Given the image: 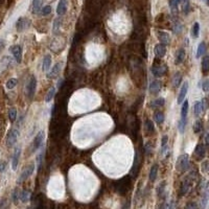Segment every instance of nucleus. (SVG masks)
Returning <instances> with one entry per match:
<instances>
[{"instance_id":"f257e3e1","label":"nucleus","mask_w":209,"mask_h":209,"mask_svg":"<svg viewBox=\"0 0 209 209\" xmlns=\"http://www.w3.org/2000/svg\"><path fill=\"white\" fill-rule=\"evenodd\" d=\"M176 168L180 171H185L189 168V157L186 154H183L177 160Z\"/></svg>"},{"instance_id":"f03ea898","label":"nucleus","mask_w":209,"mask_h":209,"mask_svg":"<svg viewBox=\"0 0 209 209\" xmlns=\"http://www.w3.org/2000/svg\"><path fill=\"white\" fill-rule=\"evenodd\" d=\"M166 72H167L166 65L161 64V63H160V64H155L153 67H152V73H153L155 76H157V78L165 75Z\"/></svg>"},{"instance_id":"7ed1b4c3","label":"nucleus","mask_w":209,"mask_h":209,"mask_svg":"<svg viewBox=\"0 0 209 209\" xmlns=\"http://www.w3.org/2000/svg\"><path fill=\"white\" fill-rule=\"evenodd\" d=\"M19 135H20V133L17 129H12V130L8 132L7 137V147H13V145L17 142V140H18Z\"/></svg>"},{"instance_id":"20e7f679","label":"nucleus","mask_w":209,"mask_h":209,"mask_svg":"<svg viewBox=\"0 0 209 209\" xmlns=\"http://www.w3.org/2000/svg\"><path fill=\"white\" fill-rule=\"evenodd\" d=\"M30 25V20L27 18H24V17H20V18L17 20L16 22V30L18 31H23L25 30H27Z\"/></svg>"},{"instance_id":"39448f33","label":"nucleus","mask_w":209,"mask_h":209,"mask_svg":"<svg viewBox=\"0 0 209 209\" xmlns=\"http://www.w3.org/2000/svg\"><path fill=\"white\" fill-rule=\"evenodd\" d=\"M27 95L30 98H33L34 95H35V92H36V89H37V79L35 76H30V81H28V84H27Z\"/></svg>"},{"instance_id":"423d86ee","label":"nucleus","mask_w":209,"mask_h":209,"mask_svg":"<svg viewBox=\"0 0 209 209\" xmlns=\"http://www.w3.org/2000/svg\"><path fill=\"white\" fill-rule=\"evenodd\" d=\"M34 170H35V165L34 164H30V165H28L27 167H25L23 171H22V174L20 175V178L18 179V183H22L26 179L30 178L31 175H33Z\"/></svg>"},{"instance_id":"0eeeda50","label":"nucleus","mask_w":209,"mask_h":209,"mask_svg":"<svg viewBox=\"0 0 209 209\" xmlns=\"http://www.w3.org/2000/svg\"><path fill=\"white\" fill-rule=\"evenodd\" d=\"M44 136H45L44 131H40L39 133L36 135L35 139H34V143H33L34 151H37L43 144V141H44Z\"/></svg>"},{"instance_id":"6e6552de","label":"nucleus","mask_w":209,"mask_h":209,"mask_svg":"<svg viewBox=\"0 0 209 209\" xmlns=\"http://www.w3.org/2000/svg\"><path fill=\"white\" fill-rule=\"evenodd\" d=\"M11 52L13 53L14 58H15L17 63H21L22 61V48L19 45H14L10 48Z\"/></svg>"},{"instance_id":"1a4fd4ad","label":"nucleus","mask_w":209,"mask_h":209,"mask_svg":"<svg viewBox=\"0 0 209 209\" xmlns=\"http://www.w3.org/2000/svg\"><path fill=\"white\" fill-rule=\"evenodd\" d=\"M20 155H21V148H16L15 151H14V155H13V159H12V167L14 170H17V166L19 164V159H20Z\"/></svg>"},{"instance_id":"9d476101","label":"nucleus","mask_w":209,"mask_h":209,"mask_svg":"<svg viewBox=\"0 0 209 209\" xmlns=\"http://www.w3.org/2000/svg\"><path fill=\"white\" fill-rule=\"evenodd\" d=\"M61 67H62L61 63H57V64L52 67V69L47 73V78L48 79H56L57 76L59 75V73L61 72Z\"/></svg>"},{"instance_id":"9b49d317","label":"nucleus","mask_w":209,"mask_h":209,"mask_svg":"<svg viewBox=\"0 0 209 209\" xmlns=\"http://www.w3.org/2000/svg\"><path fill=\"white\" fill-rule=\"evenodd\" d=\"M187 91H188V83L185 82V83H183V85L181 87V90H180V93L178 95V99H177V101H178V104H182V102H184V98L186 96Z\"/></svg>"},{"instance_id":"f8f14e48","label":"nucleus","mask_w":209,"mask_h":209,"mask_svg":"<svg viewBox=\"0 0 209 209\" xmlns=\"http://www.w3.org/2000/svg\"><path fill=\"white\" fill-rule=\"evenodd\" d=\"M158 39L160 41V44H163V45H165V46L170 44V35H168L167 33H165V31H159Z\"/></svg>"},{"instance_id":"ddd939ff","label":"nucleus","mask_w":209,"mask_h":209,"mask_svg":"<svg viewBox=\"0 0 209 209\" xmlns=\"http://www.w3.org/2000/svg\"><path fill=\"white\" fill-rule=\"evenodd\" d=\"M205 154H206V150H205V147L203 144H198L196 150H194V156L197 157V159L201 160L205 157Z\"/></svg>"},{"instance_id":"4468645a","label":"nucleus","mask_w":209,"mask_h":209,"mask_svg":"<svg viewBox=\"0 0 209 209\" xmlns=\"http://www.w3.org/2000/svg\"><path fill=\"white\" fill-rule=\"evenodd\" d=\"M66 12H67V0H60L57 7V14L59 16H63Z\"/></svg>"},{"instance_id":"2eb2a0df","label":"nucleus","mask_w":209,"mask_h":209,"mask_svg":"<svg viewBox=\"0 0 209 209\" xmlns=\"http://www.w3.org/2000/svg\"><path fill=\"white\" fill-rule=\"evenodd\" d=\"M165 53H166V47H165V45L163 44H158L155 46V54L157 58L159 59H162L163 57L165 56Z\"/></svg>"},{"instance_id":"dca6fc26","label":"nucleus","mask_w":209,"mask_h":209,"mask_svg":"<svg viewBox=\"0 0 209 209\" xmlns=\"http://www.w3.org/2000/svg\"><path fill=\"white\" fill-rule=\"evenodd\" d=\"M160 90H161V82L160 81H154V82L151 83V86H150L151 93L158 94Z\"/></svg>"},{"instance_id":"f3484780","label":"nucleus","mask_w":209,"mask_h":209,"mask_svg":"<svg viewBox=\"0 0 209 209\" xmlns=\"http://www.w3.org/2000/svg\"><path fill=\"white\" fill-rule=\"evenodd\" d=\"M184 59H185V50L183 49V48H181V49H179L178 51H177L175 64L176 65L181 64V63H183V61H184Z\"/></svg>"},{"instance_id":"a211bd4d","label":"nucleus","mask_w":209,"mask_h":209,"mask_svg":"<svg viewBox=\"0 0 209 209\" xmlns=\"http://www.w3.org/2000/svg\"><path fill=\"white\" fill-rule=\"evenodd\" d=\"M189 187H190L189 180H184L181 184V188H180V194L181 196H185L188 193V190H189Z\"/></svg>"},{"instance_id":"6ab92c4d","label":"nucleus","mask_w":209,"mask_h":209,"mask_svg":"<svg viewBox=\"0 0 209 209\" xmlns=\"http://www.w3.org/2000/svg\"><path fill=\"white\" fill-rule=\"evenodd\" d=\"M42 4L43 0H33V4H31V8H33V13L37 14L42 10Z\"/></svg>"},{"instance_id":"aec40b11","label":"nucleus","mask_w":209,"mask_h":209,"mask_svg":"<svg viewBox=\"0 0 209 209\" xmlns=\"http://www.w3.org/2000/svg\"><path fill=\"white\" fill-rule=\"evenodd\" d=\"M203 110H204V106H203V102H197L196 104H194V106H193V114L197 117L200 116L202 114Z\"/></svg>"},{"instance_id":"412c9836","label":"nucleus","mask_w":209,"mask_h":209,"mask_svg":"<svg viewBox=\"0 0 209 209\" xmlns=\"http://www.w3.org/2000/svg\"><path fill=\"white\" fill-rule=\"evenodd\" d=\"M50 64H51V57H50V54H46V56L44 57V59H43L42 70L47 71L48 69H49Z\"/></svg>"},{"instance_id":"4be33fe9","label":"nucleus","mask_w":209,"mask_h":209,"mask_svg":"<svg viewBox=\"0 0 209 209\" xmlns=\"http://www.w3.org/2000/svg\"><path fill=\"white\" fill-rule=\"evenodd\" d=\"M202 71L204 74L209 73V57L205 56L202 59Z\"/></svg>"},{"instance_id":"5701e85b","label":"nucleus","mask_w":209,"mask_h":209,"mask_svg":"<svg viewBox=\"0 0 209 209\" xmlns=\"http://www.w3.org/2000/svg\"><path fill=\"white\" fill-rule=\"evenodd\" d=\"M188 107H189V104H188V101L183 102L182 108H181V119H186L187 118V113H188Z\"/></svg>"},{"instance_id":"b1692460","label":"nucleus","mask_w":209,"mask_h":209,"mask_svg":"<svg viewBox=\"0 0 209 209\" xmlns=\"http://www.w3.org/2000/svg\"><path fill=\"white\" fill-rule=\"evenodd\" d=\"M157 174H158V165L154 164L151 168L150 175H148V178H150V181L154 182L157 178Z\"/></svg>"},{"instance_id":"393cba45","label":"nucleus","mask_w":209,"mask_h":209,"mask_svg":"<svg viewBox=\"0 0 209 209\" xmlns=\"http://www.w3.org/2000/svg\"><path fill=\"white\" fill-rule=\"evenodd\" d=\"M208 198H209V182L207 183V186L205 187V190H204V193H203V198H202V207L203 208H205V206L207 205Z\"/></svg>"},{"instance_id":"a878e982","label":"nucleus","mask_w":209,"mask_h":209,"mask_svg":"<svg viewBox=\"0 0 209 209\" xmlns=\"http://www.w3.org/2000/svg\"><path fill=\"white\" fill-rule=\"evenodd\" d=\"M206 51V44L204 42H201L198 46V50H197V58H201L203 54L205 53Z\"/></svg>"},{"instance_id":"bb28decb","label":"nucleus","mask_w":209,"mask_h":209,"mask_svg":"<svg viewBox=\"0 0 209 209\" xmlns=\"http://www.w3.org/2000/svg\"><path fill=\"white\" fill-rule=\"evenodd\" d=\"M30 198V190H23L22 193H20V201L26 203Z\"/></svg>"},{"instance_id":"cd10ccee","label":"nucleus","mask_w":209,"mask_h":209,"mask_svg":"<svg viewBox=\"0 0 209 209\" xmlns=\"http://www.w3.org/2000/svg\"><path fill=\"white\" fill-rule=\"evenodd\" d=\"M164 102H165V99H164V98H162V97H160V98L156 99V101H154L153 102H152V104H151V107L153 108V109L162 107V106H164Z\"/></svg>"},{"instance_id":"c85d7f7f","label":"nucleus","mask_w":209,"mask_h":209,"mask_svg":"<svg viewBox=\"0 0 209 209\" xmlns=\"http://www.w3.org/2000/svg\"><path fill=\"white\" fill-rule=\"evenodd\" d=\"M154 119L158 125H161L163 121H164V114H163L161 111L160 112L155 113V116H154Z\"/></svg>"},{"instance_id":"c756f323","label":"nucleus","mask_w":209,"mask_h":209,"mask_svg":"<svg viewBox=\"0 0 209 209\" xmlns=\"http://www.w3.org/2000/svg\"><path fill=\"white\" fill-rule=\"evenodd\" d=\"M54 93H56V88L50 87V89L48 90L46 96H45V102H50L51 99H52V97L54 96Z\"/></svg>"},{"instance_id":"7c9ffc66","label":"nucleus","mask_w":209,"mask_h":209,"mask_svg":"<svg viewBox=\"0 0 209 209\" xmlns=\"http://www.w3.org/2000/svg\"><path fill=\"white\" fill-rule=\"evenodd\" d=\"M191 34H193V38H198V37H199V35H200V24L198 23V22H196V23L193 24Z\"/></svg>"},{"instance_id":"2f4dec72","label":"nucleus","mask_w":209,"mask_h":209,"mask_svg":"<svg viewBox=\"0 0 209 209\" xmlns=\"http://www.w3.org/2000/svg\"><path fill=\"white\" fill-rule=\"evenodd\" d=\"M16 117H17V110L15 108H11L10 110H8V118L12 122H14L16 120Z\"/></svg>"},{"instance_id":"473e14b6","label":"nucleus","mask_w":209,"mask_h":209,"mask_svg":"<svg viewBox=\"0 0 209 209\" xmlns=\"http://www.w3.org/2000/svg\"><path fill=\"white\" fill-rule=\"evenodd\" d=\"M17 83H18V81H17V79H10L7 82V84H5V86H7V89H14V88L17 86Z\"/></svg>"},{"instance_id":"72a5a7b5","label":"nucleus","mask_w":209,"mask_h":209,"mask_svg":"<svg viewBox=\"0 0 209 209\" xmlns=\"http://www.w3.org/2000/svg\"><path fill=\"white\" fill-rule=\"evenodd\" d=\"M145 129H147L148 133H153V132H154L155 128H154V124H153V121H152V120L148 119L147 121H145Z\"/></svg>"},{"instance_id":"f704fd0d","label":"nucleus","mask_w":209,"mask_h":209,"mask_svg":"<svg viewBox=\"0 0 209 209\" xmlns=\"http://www.w3.org/2000/svg\"><path fill=\"white\" fill-rule=\"evenodd\" d=\"M164 190H165V182L163 181L159 184L158 189H157V193H158L159 197H163L164 196Z\"/></svg>"},{"instance_id":"c9c22d12","label":"nucleus","mask_w":209,"mask_h":209,"mask_svg":"<svg viewBox=\"0 0 209 209\" xmlns=\"http://www.w3.org/2000/svg\"><path fill=\"white\" fill-rule=\"evenodd\" d=\"M202 127H203V125H202V122L200 121V120H197L196 122H194V125H193V132L194 133H200L201 132V130H202Z\"/></svg>"},{"instance_id":"e433bc0d","label":"nucleus","mask_w":209,"mask_h":209,"mask_svg":"<svg viewBox=\"0 0 209 209\" xmlns=\"http://www.w3.org/2000/svg\"><path fill=\"white\" fill-rule=\"evenodd\" d=\"M181 80H182V75L181 73H176L175 74V78H174V86L175 87H178L180 85V83H181Z\"/></svg>"},{"instance_id":"4c0bfd02","label":"nucleus","mask_w":209,"mask_h":209,"mask_svg":"<svg viewBox=\"0 0 209 209\" xmlns=\"http://www.w3.org/2000/svg\"><path fill=\"white\" fill-rule=\"evenodd\" d=\"M51 13V7L50 5H46L41 10V15L42 16H47Z\"/></svg>"},{"instance_id":"58836bf2","label":"nucleus","mask_w":209,"mask_h":209,"mask_svg":"<svg viewBox=\"0 0 209 209\" xmlns=\"http://www.w3.org/2000/svg\"><path fill=\"white\" fill-rule=\"evenodd\" d=\"M185 127H186V119H180L178 128H179V131L181 132V133H184Z\"/></svg>"},{"instance_id":"ea45409f","label":"nucleus","mask_w":209,"mask_h":209,"mask_svg":"<svg viewBox=\"0 0 209 209\" xmlns=\"http://www.w3.org/2000/svg\"><path fill=\"white\" fill-rule=\"evenodd\" d=\"M202 89L204 92H209V79H206L202 83Z\"/></svg>"},{"instance_id":"a19ab883","label":"nucleus","mask_w":209,"mask_h":209,"mask_svg":"<svg viewBox=\"0 0 209 209\" xmlns=\"http://www.w3.org/2000/svg\"><path fill=\"white\" fill-rule=\"evenodd\" d=\"M167 141H168V137L166 135H164L162 137L161 139V148H162V152L165 151V148H166V144H167Z\"/></svg>"},{"instance_id":"79ce46f5","label":"nucleus","mask_w":209,"mask_h":209,"mask_svg":"<svg viewBox=\"0 0 209 209\" xmlns=\"http://www.w3.org/2000/svg\"><path fill=\"white\" fill-rule=\"evenodd\" d=\"M19 200H20V193L18 189H15V191H14V193H13V201L15 204H17Z\"/></svg>"},{"instance_id":"37998d69","label":"nucleus","mask_w":209,"mask_h":209,"mask_svg":"<svg viewBox=\"0 0 209 209\" xmlns=\"http://www.w3.org/2000/svg\"><path fill=\"white\" fill-rule=\"evenodd\" d=\"M180 1H181V0H170V7L173 8V10H175V8L178 7Z\"/></svg>"},{"instance_id":"c03bdc74","label":"nucleus","mask_w":209,"mask_h":209,"mask_svg":"<svg viewBox=\"0 0 209 209\" xmlns=\"http://www.w3.org/2000/svg\"><path fill=\"white\" fill-rule=\"evenodd\" d=\"M60 26H61V20H60V19L54 20V23H53V31H54V33H57V31H58Z\"/></svg>"},{"instance_id":"a18cd8bd","label":"nucleus","mask_w":209,"mask_h":209,"mask_svg":"<svg viewBox=\"0 0 209 209\" xmlns=\"http://www.w3.org/2000/svg\"><path fill=\"white\" fill-rule=\"evenodd\" d=\"M202 170H203L204 173H209V161H208V160H206V161L203 162Z\"/></svg>"},{"instance_id":"49530a36","label":"nucleus","mask_w":209,"mask_h":209,"mask_svg":"<svg viewBox=\"0 0 209 209\" xmlns=\"http://www.w3.org/2000/svg\"><path fill=\"white\" fill-rule=\"evenodd\" d=\"M42 160H43V153L39 154L38 157H37V166H38V170H40V167H41Z\"/></svg>"},{"instance_id":"de8ad7c7","label":"nucleus","mask_w":209,"mask_h":209,"mask_svg":"<svg viewBox=\"0 0 209 209\" xmlns=\"http://www.w3.org/2000/svg\"><path fill=\"white\" fill-rule=\"evenodd\" d=\"M185 209H198V205H197V203L190 202V203H188V204H187V206L185 207Z\"/></svg>"},{"instance_id":"09e8293b","label":"nucleus","mask_w":209,"mask_h":209,"mask_svg":"<svg viewBox=\"0 0 209 209\" xmlns=\"http://www.w3.org/2000/svg\"><path fill=\"white\" fill-rule=\"evenodd\" d=\"M5 166H7V164H5V162H3V161H0V173H2V171H4V170H5Z\"/></svg>"},{"instance_id":"8fccbe9b","label":"nucleus","mask_w":209,"mask_h":209,"mask_svg":"<svg viewBox=\"0 0 209 209\" xmlns=\"http://www.w3.org/2000/svg\"><path fill=\"white\" fill-rule=\"evenodd\" d=\"M3 47H4V41L3 40H0V51L3 49Z\"/></svg>"},{"instance_id":"3c124183","label":"nucleus","mask_w":209,"mask_h":209,"mask_svg":"<svg viewBox=\"0 0 209 209\" xmlns=\"http://www.w3.org/2000/svg\"><path fill=\"white\" fill-rule=\"evenodd\" d=\"M205 142H206V144H207L208 147H209V134H207V135H206V137H205Z\"/></svg>"},{"instance_id":"603ef678","label":"nucleus","mask_w":209,"mask_h":209,"mask_svg":"<svg viewBox=\"0 0 209 209\" xmlns=\"http://www.w3.org/2000/svg\"><path fill=\"white\" fill-rule=\"evenodd\" d=\"M206 3H207L209 5V0H206Z\"/></svg>"},{"instance_id":"864d4df0","label":"nucleus","mask_w":209,"mask_h":209,"mask_svg":"<svg viewBox=\"0 0 209 209\" xmlns=\"http://www.w3.org/2000/svg\"><path fill=\"white\" fill-rule=\"evenodd\" d=\"M183 1H188V0H183Z\"/></svg>"}]
</instances>
